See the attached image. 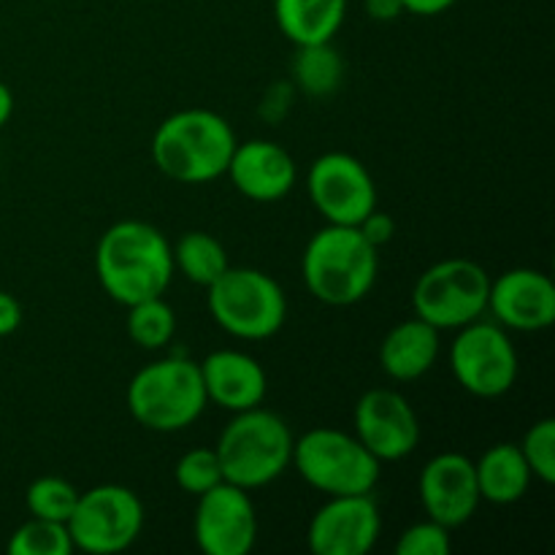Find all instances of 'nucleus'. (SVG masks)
<instances>
[{"instance_id": "nucleus-1", "label": "nucleus", "mask_w": 555, "mask_h": 555, "mask_svg": "<svg viewBox=\"0 0 555 555\" xmlns=\"http://www.w3.org/2000/svg\"><path fill=\"white\" fill-rule=\"evenodd\" d=\"M95 274L106 296L122 307L166 296L173 276L171 244L150 222H114L98 242Z\"/></svg>"}, {"instance_id": "nucleus-2", "label": "nucleus", "mask_w": 555, "mask_h": 555, "mask_svg": "<svg viewBox=\"0 0 555 555\" xmlns=\"http://www.w3.org/2000/svg\"><path fill=\"white\" fill-rule=\"evenodd\" d=\"M236 144L225 117L209 108H184L157 125L152 160L173 182L206 184L225 177Z\"/></svg>"}, {"instance_id": "nucleus-3", "label": "nucleus", "mask_w": 555, "mask_h": 555, "mask_svg": "<svg viewBox=\"0 0 555 555\" xmlns=\"http://www.w3.org/2000/svg\"><path fill=\"white\" fill-rule=\"evenodd\" d=\"M301 274L307 291L328 307H352L372 293L379 274V249L358 225H325L304 249Z\"/></svg>"}, {"instance_id": "nucleus-4", "label": "nucleus", "mask_w": 555, "mask_h": 555, "mask_svg": "<svg viewBox=\"0 0 555 555\" xmlns=\"http://www.w3.org/2000/svg\"><path fill=\"white\" fill-rule=\"evenodd\" d=\"M293 431L280 415L253 406L233 415L215 444L225 482L258 491L285 475L293 461Z\"/></svg>"}, {"instance_id": "nucleus-5", "label": "nucleus", "mask_w": 555, "mask_h": 555, "mask_svg": "<svg viewBox=\"0 0 555 555\" xmlns=\"http://www.w3.org/2000/svg\"><path fill=\"white\" fill-rule=\"evenodd\" d=\"M206 390L198 363L166 358L135 372L128 385V410L139 426L157 434H177L204 415Z\"/></svg>"}, {"instance_id": "nucleus-6", "label": "nucleus", "mask_w": 555, "mask_h": 555, "mask_svg": "<svg viewBox=\"0 0 555 555\" xmlns=\"http://www.w3.org/2000/svg\"><path fill=\"white\" fill-rule=\"evenodd\" d=\"M293 466L307 486L325 496L372 493L383 464L369 453L356 434L339 428H312L293 442Z\"/></svg>"}, {"instance_id": "nucleus-7", "label": "nucleus", "mask_w": 555, "mask_h": 555, "mask_svg": "<svg viewBox=\"0 0 555 555\" xmlns=\"http://www.w3.org/2000/svg\"><path fill=\"white\" fill-rule=\"evenodd\" d=\"M206 291L215 323L238 339H271L287 320L285 291L266 271L228 266L225 274Z\"/></svg>"}, {"instance_id": "nucleus-8", "label": "nucleus", "mask_w": 555, "mask_h": 555, "mask_svg": "<svg viewBox=\"0 0 555 555\" xmlns=\"http://www.w3.org/2000/svg\"><path fill=\"white\" fill-rule=\"evenodd\" d=\"M491 274L469 258H448L417 276L412 287L415 318L439 331H459L488 312Z\"/></svg>"}, {"instance_id": "nucleus-9", "label": "nucleus", "mask_w": 555, "mask_h": 555, "mask_svg": "<svg viewBox=\"0 0 555 555\" xmlns=\"http://www.w3.org/2000/svg\"><path fill=\"white\" fill-rule=\"evenodd\" d=\"M65 526L74 551L92 555L122 553L144 531V504L125 486H95L79 493Z\"/></svg>"}, {"instance_id": "nucleus-10", "label": "nucleus", "mask_w": 555, "mask_h": 555, "mask_svg": "<svg viewBox=\"0 0 555 555\" xmlns=\"http://www.w3.org/2000/svg\"><path fill=\"white\" fill-rule=\"evenodd\" d=\"M450 369L466 393L477 399H499L518 379V352L499 323L475 320L459 328L450 347Z\"/></svg>"}, {"instance_id": "nucleus-11", "label": "nucleus", "mask_w": 555, "mask_h": 555, "mask_svg": "<svg viewBox=\"0 0 555 555\" xmlns=\"http://www.w3.org/2000/svg\"><path fill=\"white\" fill-rule=\"evenodd\" d=\"M307 193L331 225H358L369 211L377 209L372 173L347 152H325L309 166Z\"/></svg>"}, {"instance_id": "nucleus-12", "label": "nucleus", "mask_w": 555, "mask_h": 555, "mask_svg": "<svg viewBox=\"0 0 555 555\" xmlns=\"http://www.w3.org/2000/svg\"><path fill=\"white\" fill-rule=\"evenodd\" d=\"M193 534L206 555H247L258 540V513L249 491L220 482L201 493Z\"/></svg>"}, {"instance_id": "nucleus-13", "label": "nucleus", "mask_w": 555, "mask_h": 555, "mask_svg": "<svg viewBox=\"0 0 555 555\" xmlns=\"http://www.w3.org/2000/svg\"><path fill=\"white\" fill-rule=\"evenodd\" d=\"M356 437L379 461H401L421 442V421L410 401L390 388H374L358 399L352 415Z\"/></svg>"}, {"instance_id": "nucleus-14", "label": "nucleus", "mask_w": 555, "mask_h": 555, "mask_svg": "<svg viewBox=\"0 0 555 555\" xmlns=\"http://www.w3.org/2000/svg\"><path fill=\"white\" fill-rule=\"evenodd\" d=\"M383 518L372 493L328 496L307 529V545L314 555H366L377 545Z\"/></svg>"}, {"instance_id": "nucleus-15", "label": "nucleus", "mask_w": 555, "mask_h": 555, "mask_svg": "<svg viewBox=\"0 0 555 555\" xmlns=\"http://www.w3.org/2000/svg\"><path fill=\"white\" fill-rule=\"evenodd\" d=\"M421 504L426 515L444 529H459L480 507L475 461L464 453L434 455L421 472Z\"/></svg>"}, {"instance_id": "nucleus-16", "label": "nucleus", "mask_w": 555, "mask_h": 555, "mask_svg": "<svg viewBox=\"0 0 555 555\" xmlns=\"http://www.w3.org/2000/svg\"><path fill=\"white\" fill-rule=\"evenodd\" d=\"M488 312L502 328L545 331L555 323V285L537 269H509L491 280Z\"/></svg>"}, {"instance_id": "nucleus-17", "label": "nucleus", "mask_w": 555, "mask_h": 555, "mask_svg": "<svg viewBox=\"0 0 555 555\" xmlns=\"http://www.w3.org/2000/svg\"><path fill=\"white\" fill-rule=\"evenodd\" d=\"M225 173L244 198L258 204H274L285 198L296 188L298 177L291 152L266 139L236 144Z\"/></svg>"}, {"instance_id": "nucleus-18", "label": "nucleus", "mask_w": 555, "mask_h": 555, "mask_svg": "<svg viewBox=\"0 0 555 555\" xmlns=\"http://www.w3.org/2000/svg\"><path fill=\"white\" fill-rule=\"evenodd\" d=\"M206 399L225 412H244L263 404L269 377L253 356L238 350H215L198 363Z\"/></svg>"}, {"instance_id": "nucleus-19", "label": "nucleus", "mask_w": 555, "mask_h": 555, "mask_svg": "<svg viewBox=\"0 0 555 555\" xmlns=\"http://www.w3.org/2000/svg\"><path fill=\"white\" fill-rule=\"evenodd\" d=\"M439 328L421 318L393 325L379 345V366L390 379L415 383L426 377L439 358Z\"/></svg>"}, {"instance_id": "nucleus-20", "label": "nucleus", "mask_w": 555, "mask_h": 555, "mask_svg": "<svg viewBox=\"0 0 555 555\" xmlns=\"http://www.w3.org/2000/svg\"><path fill=\"white\" fill-rule=\"evenodd\" d=\"M347 0H274V20L296 47L334 41L345 25Z\"/></svg>"}, {"instance_id": "nucleus-21", "label": "nucleus", "mask_w": 555, "mask_h": 555, "mask_svg": "<svg viewBox=\"0 0 555 555\" xmlns=\"http://www.w3.org/2000/svg\"><path fill=\"white\" fill-rule=\"evenodd\" d=\"M475 472L480 499L491 504L520 502L529 493L531 477H534L518 444L509 442H499L488 448L480 455V461H475Z\"/></svg>"}, {"instance_id": "nucleus-22", "label": "nucleus", "mask_w": 555, "mask_h": 555, "mask_svg": "<svg viewBox=\"0 0 555 555\" xmlns=\"http://www.w3.org/2000/svg\"><path fill=\"white\" fill-rule=\"evenodd\" d=\"M171 253L173 269L182 271L190 282H195L201 287L215 285L225 274L228 266H231L225 247L204 231L184 233L177 242V247H171Z\"/></svg>"}, {"instance_id": "nucleus-23", "label": "nucleus", "mask_w": 555, "mask_h": 555, "mask_svg": "<svg viewBox=\"0 0 555 555\" xmlns=\"http://www.w3.org/2000/svg\"><path fill=\"white\" fill-rule=\"evenodd\" d=\"M341 79H345V63L331 41L298 47L296 60H293V81L307 95L328 98L331 92L339 90Z\"/></svg>"}, {"instance_id": "nucleus-24", "label": "nucleus", "mask_w": 555, "mask_h": 555, "mask_svg": "<svg viewBox=\"0 0 555 555\" xmlns=\"http://www.w3.org/2000/svg\"><path fill=\"white\" fill-rule=\"evenodd\" d=\"M177 314L163 296L128 307V336L144 350H163L173 339Z\"/></svg>"}, {"instance_id": "nucleus-25", "label": "nucleus", "mask_w": 555, "mask_h": 555, "mask_svg": "<svg viewBox=\"0 0 555 555\" xmlns=\"http://www.w3.org/2000/svg\"><path fill=\"white\" fill-rule=\"evenodd\" d=\"M11 555H70L74 542H70L68 526L57 520L30 518L11 534L9 540Z\"/></svg>"}, {"instance_id": "nucleus-26", "label": "nucleus", "mask_w": 555, "mask_h": 555, "mask_svg": "<svg viewBox=\"0 0 555 555\" xmlns=\"http://www.w3.org/2000/svg\"><path fill=\"white\" fill-rule=\"evenodd\" d=\"M79 491L70 486L63 477H38L30 482L25 493V504L30 518L43 520H57V524H68L70 513L76 507Z\"/></svg>"}, {"instance_id": "nucleus-27", "label": "nucleus", "mask_w": 555, "mask_h": 555, "mask_svg": "<svg viewBox=\"0 0 555 555\" xmlns=\"http://www.w3.org/2000/svg\"><path fill=\"white\" fill-rule=\"evenodd\" d=\"M173 480H177V486L182 488L184 493H190V496L195 499H198L201 493L211 491L215 486H220V482H225L215 448L188 450V453L177 461Z\"/></svg>"}, {"instance_id": "nucleus-28", "label": "nucleus", "mask_w": 555, "mask_h": 555, "mask_svg": "<svg viewBox=\"0 0 555 555\" xmlns=\"http://www.w3.org/2000/svg\"><path fill=\"white\" fill-rule=\"evenodd\" d=\"M524 453L526 464H529L531 475L540 477L545 486L555 482V421L553 417H542L537 421L529 431L524 434V442L518 444Z\"/></svg>"}, {"instance_id": "nucleus-29", "label": "nucleus", "mask_w": 555, "mask_h": 555, "mask_svg": "<svg viewBox=\"0 0 555 555\" xmlns=\"http://www.w3.org/2000/svg\"><path fill=\"white\" fill-rule=\"evenodd\" d=\"M450 551H453L450 529L431 518L410 526L396 542V555H448Z\"/></svg>"}, {"instance_id": "nucleus-30", "label": "nucleus", "mask_w": 555, "mask_h": 555, "mask_svg": "<svg viewBox=\"0 0 555 555\" xmlns=\"http://www.w3.org/2000/svg\"><path fill=\"white\" fill-rule=\"evenodd\" d=\"M358 231L363 233V238H366L369 244H374V247L379 249V247H385L390 238H393L396 222H393V217L385 215V211L372 209L361 222H358Z\"/></svg>"}, {"instance_id": "nucleus-31", "label": "nucleus", "mask_w": 555, "mask_h": 555, "mask_svg": "<svg viewBox=\"0 0 555 555\" xmlns=\"http://www.w3.org/2000/svg\"><path fill=\"white\" fill-rule=\"evenodd\" d=\"M22 325V307L11 293L0 291V336L14 334Z\"/></svg>"}, {"instance_id": "nucleus-32", "label": "nucleus", "mask_w": 555, "mask_h": 555, "mask_svg": "<svg viewBox=\"0 0 555 555\" xmlns=\"http://www.w3.org/2000/svg\"><path fill=\"white\" fill-rule=\"evenodd\" d=\"M366 14L374 22H393L404 14V3L401 0H366Z\"/></svg>"}, {"instance_id": "nucleus-33", "label": "nucleus", "mask_w": 555, "mask_h": 555, "mask_svg": "<svg viewBox=\"0 0 555 555\" xmlns=\"http://www.w3.org/2000/svg\"><path fill=\"white\" fill-rule=\"evenodd\" d=\"M404 3V11L415 16H437L444 14L455 0H401Z\"/></svg>"}, {"instance_id": "nucleus-34", "label": "nucleus", "mask_w": 555, "mask_h": 555, "mask_svg": "<svg viewBox=\"0 0 555 555\" xmlns=\"http://www.w3.org/2000/svg\"><path fill=\"white\" fill-rule=\"evenodd\" d=\"M11 114H14V92L9 90V85L0 81V128L9 122Z\"/></svg>"}]
</instances>
